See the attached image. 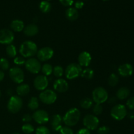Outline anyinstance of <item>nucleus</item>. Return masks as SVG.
<instances>
[{
	"label": "nucleus",
	"instance_id": "nucleus-25",
	"mask_svg": "<svg viewBox=\"0 0 134 134\" xmlns=\"http://www.w3.org/2000/svg\"><path fill=\"white\" fill-rule=\"evenodd\" d=\"M93 102L92 99L89 98H85L81 99L80 102V105L84 109H89L92 107Z\"/></svg>",
	"mask_w": 134,
	"mask_h": 134
},
{
	"label": "nucleus",
	"instance_id": "nucleus-19",
	"mask_svg": "<svg viewBox=\"0 0 134 134\" xmlns=\"http://www.w3.org/2000/svg\"><path fill=\"white\" fill-rule=\"evenodd\" d=\"M24 34L27 37H33L37 35L39 32V27L36 24H30L27 25L24 28Z\"/></svg>",
	"mask_w": 134,
	"mask_h": 134
},
{
	"label": "nucleus",
	"instance_id": "nucleus-39",
	"mask_svg": "<svg viewBox=\"0 0 134 134\" xmlns=\"http://www.w3.org/2000/svg\"><path fill=\"white\" fill-rule=\"evenodd\" d=\"M126 105L130 109L133 110L134 109V96L131 97L127 100Z\"/></svg>",
	"mask_w": 134,
	"mask_h": 134
},
{
	"label": "nucleus",
	"instance_id": "nucleus-33",
	"mask_svg": "<svg viewBox=\"0 0 134 134\" xmlns=\"http://www.w3.org/2000/svg\"><path fill=\"white\" fill-rule=\"evenodd\" d=\"M9 62L6 58H0V68L2 70H7L9 68Z\"/></svg>",
	"mask_w": 134,
	"mask_h": 134
},
{
	"label": "nucleus",
	"instance_id": "nucleus-29",
	"mask_svg": "<svg viewBox=\"0 0 134 134\" xmlns=\"http://www.w3.org/2000/svg\"><path fill=\"white\" fill-rule=\"evenodd\" d=\"M39 9L43 13H47L51 10V5L48 1H43L39 4Z\"/></svg>",
	"mask_w": 134,
	"mask_h": 134
},
{
	"label": "nucleus",
	"instance_id": "nucleus-17",
	"mask_svg": "<svg viewBox=\"0 0 134 134\" xmlns=\"http://www.w3.org/2000/svg\"><path fill=\"white\" fill-rule=\"evenodd\" d=\"M118 71L122 77H130L133 74V68L131 64L126 63V64H124L120 65L118 69Z\"/></svg>",
	"mask_w": 134,
	"mask_h": 134
},
{
	"label": "nucleus",
	"instance_id": "nucleus-18",
	"mask_svg": "<svg viewBox=\"0 0 134 134\" xmlns=\"http://www.w3.org/2000/svg\"><path fill=\"white\" fill-rule=\"evenodd\" d=\"M62 118L61 115L59 114H55L52 116L51 119V126L52 130L56 132H59L62 128Z\"/></svg>",
	"mask_w": 134,
	"mask_h": 134
},
{
	"label": "nucleus",
	"instance_id": "nucleus-26",
	"mask_svg": "<svg viewBox=\"0 0 134 134\" xmlns=\"http://www.w3.org/2000/svg\"><path fill=\"white\" fill-rule=\"evenodd\" d=\"M6 53L7 56L10 58H14L16 56V48L14 44H8L6 48Z\"/></svg>",
	"mask_w": 134,
	"mask_h": 134
},
{
	"label": "nucleus",
	"instance_id": "nucleus-15",
	"mask_svg": "<svg viewBox=\"0 0 134 134\" xmlns=\"http://www.w3.org/2000/svg\"><path fill=\"white\" fill-rule=\"evenodd\" d=\"M54 89L60 93L65 92L69 88V85L65 80L63 79H58L56 80L53 85Z\"/></svg>",
	"mask_w": 134,
	"mask_h": 134
},
{
	"label": "nucleus",
	"instance_id": "nucleus-5",
	"mask_svg": "<svg viewBox=\"0 0 134 134\" xmlns=\"http://www.w3.org/2000/svg\"><path fill=\"white\" fill-rule=\"evenodd\" d=\"M108 92L103 87H97L92 92L93 101L97 104H102L108 99Z\"/></svg>",
	"mask_w": 134,
	"mask_h": 134
},
{
	"label": "nucleus",
	"instance_id": "nucleus-35",
	"mask_svg": "<svg viewBox=\"0 0 134 134\" xmlns=\"http://www.w3.org/2000/svg\"><path fill=\"white\" fill-rule=\"evenodd\" d=\"M92 111L94 115H96V116L99 115L103 112V107H102V105L101 104H97V103H96V105L93 107Z\"/></svg>",
	"mask_w": 134,
	"mask_h": 134
},
{
	"label": "nucleus",
	"instance_id": "nucleus-44",
	"mask_svg": "<svg viewBox=\"0 0 134 134\" xmlns=\"http://www.w3.org/2000/svg\"><path fill=\"white\" fill-rule=\"evenodd\" d=\"M109 103H111V104H113L114 103L116 102V98L112 97V98H110V99H109Z\"/></svg>",
	"mask_w": 134,
	"mask_h": 134
},
{
	"label": "nucleus",
	"instance_id": "nucleus-9",
	"mask_svg": "<svg viewBox=\"0 0 134 134\" xmlns=\"http://www.w3.org/2000/svg\"><path fill=\"white\" fill-rule=\"evenodd\" d=\"M26 69L33 74H37L39 73L41 69V65L40 62L34 58H30L25 62Z\"/></svg>",
	"mask_w": 134,
	"mask_h": 134
},
{
	"label": "nucleus",
	"instance_id": "nucleus-45",
	"mask_svg": "<svg viewBox=\"0 0 134 134\" xmlns=\"http://www.w3.org/2000/svg\"><path fill=\"white\" fill-rule=\"evenodd\" d=\"M4 77H5V73H3V71L0 70V82L3 80Z\"/></svg>",
	"mask_w": 134,
	"mask_h": 134
},
{
	"label": "nucleus",
	"instance_id": "nucleus-24",
	"mask_svg": "<svg viewBox=\"0 0 134 134\" xmlns=\"http://www.w3.org/2000/svg\"><path fill=\"white\" fill-rule=\"evenodd\" d=\"M39 99L36 97H31L27 104V107L31 111H36L39 107Z\"/></svg>",
	"mask_w": 134,
	"mask_h": 134
},
{
	"label": "nucleus",
	"instance_id": "nucleus-23",
	"mask_svg": "<svg viewBox=\"0 0 134 134\" xmlns=\"http://www.w3.org/2000/svg\"><path fill=\"white\" fill-rule=\"evenodd\" d=\"M30 86L27 84H20L16 88V93L18 96H25L30 92Z\"/></svg>",
	"mask_w": 134,
	"mask_h": 134
},
{
	"label": "nucleus",
	"instance_id": "nucleus-43",
	"mask_svg": "<svg viewBox=\"0 0 134 134\" xmlns=\"http://www.w3.org/2000/svg\"><path fill=\"white\" fill-rule=\"evenodd\" d=\"M84 6V3L82 1H77L75 2V7L76 9H82Z\"/></svg>",
	"mask_w": 134,
	"mask_h": 134
},
{
	"label": "nucleus",
	"instance_id": "nucleus-13",
	"mask_svg": "<svg viewBox=\"0 0 134 134\" xmlns=\"http://www.w3.org/2000/svg\"><path fill=\"white\" fill-rule=\"evenodd\" d=\"M54 56V51L49 47L41 48L37 52V56L39 61L46 62L52 58Z\"/></svg>",
	"mask_w": 134,
	"mask_h": 134
},
{
	"label": "nucleus",
	"instance_id": "nucleus-38",
	"mask_svg": "<svg viewBox=\"0 0 134 134\" xmlns=\"http://www.w3.org/2000/svg\"><path fill=\"white\" fill-rule=\"evenodd\" d=\"M110 132V129L109 127L106 126H103L100 127L98 129V134H108Z\"/></svg>",
	"mask_w": 134,
	"mask_h": 134
},
{
	"label": "nucleus",
	"instance_id": "nucleus-41",
	"mask_svg": "<svg viewBox=\"0 0 134 134\" xmlns=\"http://www.w3.org/2000/svg\"><path fill=\"white\" fill-rule=\"evenodd\" d=\"M33 117L31 115H30V114H25L23 116H22V121L24 122H30L32 120Z\"/></svg>",
	"mask_w": 134,
	"mask_h": 134
},
{
	"label": "nucleus",
	"instance_id": "nucleus-11",
	"mask_svg": "<svg viewBox=\"0 0 134 134\" xmlns=\"http://www.w3.org/2000/svg\"><path fill=\"white\" fill-rule=\"evenodd\" d=\"M14 39V33L9 29L0 30V44H10Z\"/></svg>",
	"mask_w": 134,
	"mask_h": 134
},
{
	"label": "nucleus",
	"instance_id": "nucleus-31",
	"mask_svg": "<svg viewBox=\"0 0 134 134\" xmlns=\"http://www.w3.org/2000/svg\"><path fill=\"white\" fill-rule=\"evenodd\" d=\"M53 73L54 75L57 78H60L62 76L64 75V69H63L62 67L60 66V65H56L53 68Z\"/></svg>",
	"mask_w": 134,
	"mask_h": 134
},
{
	"label": "nucleus",
	"instance_id": "nucleus-22",
	"mask_svg": "<svg viewBox=\"0 0 134 134\" xmlns=\"http://www.w3.org/2000/svg\"><path fill=\"white\" fill-rule=\"evenodd\" d=\"M130 94L129 88L127 87H122L119 88L116 92V98L120 100L125 99L129 96Z\"/></svg>",
	"mask_w": 134,
	"mask_h": 134
},
{
	"label": "nucleus",
	"instance_id": "nucleus-49",
	"mask_svg": "<svg viewBox=\"0 0 134 134\" xmlns=\"http://www.w3.org/2000/svg\"><path fill=\"white\" fill-rule=\"evenodd\" d=\"M103 1H109V0H103Z\"/></svg>",
	"mask_w": 134,
	"mask_h": 134
},
{
	"label": "nucleus",
	"instance_id": "nucleus-46",
	"mask_svg": "<svg viewBox=\"0 0 134 134\" xmlns=\"http://www.w3.org/2000/svg\"><path fill=\"white\" fill-rule=\"evenodd\" d=\"M128 117H129L130 119H133V118H134V114L132 113H130L128 114Z\"/></svg>",
	"mask_w": 134,
	"mask_h": 134
},
{
	"label": "nucleus",
	"instance_id": "nucleus-32",
	"mask_svg": "<svg viewBox=\"0 0 134 134\" xmlns=\"http://www.w3.org/2000/svg\"><path fill=\"white\" fill-rule=\"evenodd\" d=\"M34 127L31 124H25L22 126V131L26 134H30L34 132Z\"/></svg>",
	"mask_w": 134,
	"mask_h": 134
},
{
	"label": "nucleus",
	"instance_id": "nucleus-50",
	"mask_svg": "<svg viewBox=\"0 0 134 134\" xmlns=\"http://www.w3.org/2000/svg\"><path fill=\"white\" fill-rule=\"evenodd\" d=\"M48 1H50V0H48Z\"/></svg>",
	"mask_w": 134,
	"mask_h": 134
},
{
	"label": "nucleus",
	"instance_id": "nucleus-10",
	"mask_svg": "<svg viewBox=\"0 0 134 134\" xmlns=\"http://www.w3.org/2000/svg\"><path fill=\"white\" fill-rule=\"evenodd\" d=\"M9 77L15 83L20 84L24 81V73L22 69L18 67H14L9 70Z\"/></svg>",
	"mask_w": 134,
	"mask_h": 134
},
{
	"label": "nucleus",
	"instance_id": "nucleus-1",
	"mask_svg": "<svg viewBox=\"0 0 134 134\" xmlns=\"http://www.w3.org/2000/svg\"><path fill=\"white\" fill-rule=\"evenodd\" d=\"M81 119V112L77 108L73 107L68 110L63 116L62 120L68 127L75 126Z\"/></svg>",
	"mask_w": 134,
	"mask_h": 134
},
{
	"label": "nucleus",
	"instance_id": "nucleus-2",
	"mask_svg": "<svg viewBox=\"0 0 134 134\" xmlns=\"http://www.w3.org/2000/svg\"><path fill=\"white\" fill-rule=\"evenodd\" d=\"M37 46L31 41H24L20 47L19 52L23 58H31L37 54Z\"/></svg>",
	"mask_w": 134,
	"mask_h": 134
},
{
	"label": "nucleus",
	"instance_id": "nucleus-40",
	"mask_svg": "<svg viewBox=\"0 0 134 134\" xmlns=\"http://www.w3.org/2000/svg\"><path fill=\"white\" fill-rule=\"evenodd\" d=\"M62 5L65 7H70L73 5V0H59Z\"/></svg>",
	"mask_w": 134,
	"mask_h": 134
},
{
	"label": "nucleus",
	"instance_id": "nucleus-42",
	"mask_svg": "<svg viewBox=\"0 0 134 134\" xmlns=\"http://www.w3.org/2000/svg\"><path fill=\"white\" fill-rule=\"evenodd\" d=\"M76 134H90V131L87 128H81Z\"/></svg>",
	"mask_w": 134,
	"mask_h": 134
},
{
	"label": "nucleus",
	"instance_id": "nucleus-14",
	"mask_svg": "<svg viewBox=\"0 0 134 134\" xmlns=\"http://www.w3.org/2000/svg\"><path fill=\"white\" fill-rule=\"evenodd\" d=\"M34 85L35 88L39 91L46 90L48 85V80L46 76L39 75L34 79Z\"/></svg>",
	"mask_w": 134,
	"mask_h": 134
},
{
	"label": "nucleus",
	"instance_id": "nucleus-20",
	"mask_svg": "<svg viewBox=\"0 0 134 134\" xmlns=\"http://www.w3.org/2000/svg\"><path fill=\"white\" fill-rule=\"evenodd\" d=\"M10 28L14 32H20L24 28V24L20 20H14L10 23Z\"/></svg>",
	"mask_w": 134,
	"mask_h": 134
},
{
	"label": "nucleus",
	"instance_id": "nucleus-16",
	"mask_svg": "<svg viewBox=\"0 0 134 134\" xmlns=\"http://www.w3.org/2000/svg\"><path fill=\"white\" fill-rule=\"evenodd\" d=\"M92 61L91 55L89 52L86 51H83L81 52L78 57L79 64L81 67H88L90 65Z\"/></svg>",
	"mask_w": 134,
	"mask_h": 134
},
{
	"label": "nucleus",
	"instance_id": "nucleus-6",
	"mask_svg": "<svg viewBox=\"0 0 134 134\" xmlns=\"http://www.w3.org/2000/svg\"><path fill=\"white\" fill-rule=\"evenodd\" d=\"M39 98L42 103L46 105H51L57 99V94L53 90L46 89L41 92Z\"/></svg>",
	"mask_w": 134,
	"mask_h": 134
},
{
	"label": "nucleus",
	"instance_id": "nucleus-36",
	"mask_svg": "<svg viewBox=\"0 0 134 134\" xmlns=\"http://www.w3.org/2000/svg\"><path fill=\"white\" fill-rule=\"evenodd\" d=\"M59 132H60V134H74L71 128L68 126L62 127Z\"/></svg>",
	"mask_w": 134,
	"mask_h": 134
},
{
	"label": "nucleus",
	"instance_id": "nucleus-7",
	"mask_svg": "<svg viewBox=\"0 0 134 134\" xmlns=\"http://www.w3.org/2000/svg\"><path fill=\"white\" fill-rule=\"evenodd\" d=\"M127 115V110L125 106L122 104H116L113 107L111 111V116L116 120H122Z\"/></svg>",
	"mask_w": 134,
	"mask_h": 134
},
{
	"label": "nucleus",
	"instance_id": "nucleus-12",
	"mask_svg": "<svg viewBox=\"0 0 134 134\" xmlns=\"http://www.w3.org/2000/svg\"><path fill=\"white\" fill-rule=\"evenodd\" d=\"M33 119L39 124H44L49 120V115L46 111L43 109L36 110L32 115Z\"/></svg>",
	"mask_w": 134,
	"mask_h": 134
},
{
	"label": "nucleus",
	"instance_id": "nucleus-27",
	"mask_svg": "<svg viewBox=\"0 0 134 134\" xmlns=\"http://www.w3.org/2000/svg\"><path fill=\"white\" fill-rule=\"evenodd\" d=\"M94 71L91 68H86L81 73V77L86 79H92L94 77Z\"/></svg>",
	"mask_w": 134,
	"mask_h": 134
},
{
	"label": "nucleus",
	"instance_id": "nucleus-4",
	"mask_svg": "<svg viewBox=\"0 0 134 134\" xmlns=\"http://www.w3.org/2000/svg\"><path fill=\"white\" fill-rule=\"evenodd\" d=\"M23 102L18 96H13L10 97L7 103V109L11 113H17L22 109Z\"/></svg>",
	"mask_w": 134,
	"mask_h": 134
},
{
	"label": "nucleus",
	"instance_id": "nucleus-21",
	"mask_svg": "<svg viewBox=\"0 0 134 134\" xmlns=\"http://www.w3.org/2000/svg\"><path fill=\"white\" fill-rule=\"evenodd\" d=\"M65 16L69 21L76 20L79 17L78 10L75 8H68L65 11Z\"/></svg>",
	"mask_w": 134,
	"mask_h": 134
},
{
	"label": "nucleus",
	"instance_id": "nucleus-47",
	"mask_svg": "<svg viewBox=\"0 0 134 134\" xmlns=\"http://www.w3.org/2000/svg\"><path fill=\"white\" fill-rule=\"evenodd\" d=\"M12 134H19L18 133H12Z\"/></svg>",
	"mask_w": 134,
	"mask_h": 134
},
{
	"label": "nucleus",
	"instance_id": "nucleus-37",
	"mask_svg": "<svg viewBox=\"0 0 134 134\" xmlns=\"http://www.w3.org/2000/svg\"><path fill=\"white\" fill-rule=\"evenodd\" d=\"M25 59L22 56H17L14 59V63L17 65H23L25 64Z\"/></svg>",
	"mask_w": 134,
	"mask_h": 134
},
{
	"label": "nucleus",
	"instance_id": "nucleus-28",
	"mask_svg": "<svg viewBox=\"0 0 134 134\" xmlns=\"http://www.w3.org/2000/svg\"><path fill=\"white\" fill-rule=\"evenodd\" d=\"M41 71L43 74L44 76H49L51 75L53 71V68H52V65L49 64H44L43 66L41 67Z\"/></svg>",
	"mask_w": 134,
	"mask_h": 134
},
{
	"label": "nucleus",
	"instance_id": "nucleus-48",
	"mask_svg": "<svg viewBox=\"0 0 134 134\" xmlns=\"http://www.w3.org/2000/svg\"><path fill=\"white\" fill-rule=\"evenodd\" d=\"M1 91H0V97H1Z\"/></svg>",
	"mask_w": 134,
	"mask_h": 134
},
{
	"label": "nucleus",
	"instance_id": "nucleus-8",
	"mask_svg": "<svg viewBox=\"0 0 134 134\" xmlns=\"http://www.w3.org/2000/svg\"><path fill=\"white\" fill-rule=\"evenodd\" d=\"M99 120L96 115H86L83 119V124L89 130H95L98 128Z\"/></svg>",
	"mask_w": 134,
	"mask_h": 134
},
{
	"label": "nucleus",
	"instance_id": "nucleus-34",
	"mask_svg": "<svg viewBox=\"0 0 134 134\" xmlns=\"http://www.w3.org/2000/svg\"><path fill=\"white\" fill-rule=\"evenodd\" d=\"M35 133L36 134H51L50 130L48 128L44 126H39L35 130Z\"/></svg>",
	"mask_w": 134,
	"mask_h": 134
},
{
	"label": "nucleus",
	"instance_id": "nucleus-3",
	"mask_svg": "<svg viewBox=\"0 0 134 134\" xmlns=\"http://www.w3.org/2000/svg\"><path fill=\"white\" fill-rule=\"evenodd\" d=\"M82 71V67L79 64L72 63V64H69L65 69V75L68 79H75L81 75Z\"/></svg>",
	"mask_w": 134,
	"mask_h": 134
},
{
	"label": "nucleus",
	"instance_id": "nucleus-30",
	"mask_svg": "<svg viewBox=\"0 0 134 134\" xmlns=\"http://www.w3.org/2000/svg\"><path fill=\"white\" fill-rule=\"evenodd\" d=\"M119 81V79L117 75H116L115 73H112V74L109 77L108 84L111 86H113H113H115L116 85H117Z\"/></svg>",
	"mask_w": 134,
	"mask_h": 134
}]
</instances>
